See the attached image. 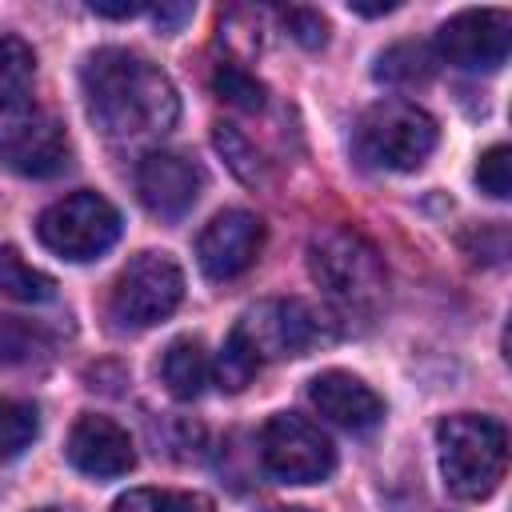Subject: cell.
<instances>
[{"mask_svg": "<svg viewBox=\"0 0 512 512\" xmlns=\"http://www.w3.org/2000/svg\"><path fill=\"white\" fill-rule=\"evenodd\" d=\"M84 108L112 140H148L176 124L180 100L172 80L128 48H100L80 68Z\"/></svg>", "mask_w": 512, "mask_h": 512, "instance_id": "1", "label": "cell"}, {"mask_svg": "<svg viewBox=\"0 0 512 512\" xmlns=\"http://www.w3.org/2000/svg\"><path fill=\"white\" fill-rule=\"evenodd\" d=\"M308 272L324 300L348 320L372 316L388 296V272L376 244L348 224H332L308 240Z\"/></svg>", "mask_w": 512, "mask_h": 512, "instance_id": "2", "label": "cell"}, {"mask_svg": "<svg viewBox=\"0 0 512 512\" xmlns=\"http://www.w3.org/2000/svg\"><path fill=\"white\" fill-rule=\"evenodd\" d=\"M444 488L456 500H488L508 472V432L492 416L456 412L436 428Z\"/></svg>", "mask_w": 512, "mask_h": 512, "instance_id": "3", "label": "cell"}, {"mask_svg": "<svg viewBox=\"0 0 512 512\" xmlns=\"http://www.w3.org/2000/svg\"><path fill=\"white\" fill-rule=\"evenodd\" d=\"M436 140H440L436 120L420 104L400 100V96L376 100L356 120L360 160H368L376 168H388V172H416L432 156Z\"/></svg>", "mask_w": 512, "mask_h": 512, "instance_id": "4", "label": "cell"}, {"mask_svg": "<svg viewBox=\"0 0 512 512\" xmlns=\"http://www.w3.org/2000/svg\"><path fill=\"white\" fill-rule=\"evenodd\" d=\"M36 236L48 252L64 256V260H96L100 252H108L120 236V212L108 196L100 192H72L56 204H48L36 220Z\"/></svg>", "mask_w": 512, "mask_h": 512, "instance_id": "5", "label": "cell"}, {"mask_svg": "<svg viewBox=\"0 0 512 512\" xmlns=\"http://www.w3.org/2000/svg\"><path fill=\"white\" fill-rule=\"evenodd\" d=\"M184 300V272L168 252H140L112 284L108 312L120 328H152Z\"/></svg>", "mask_w": 512, "mask_h": 512, "instance_id": "6", "label": "cell"}, {"mask_svg": "<svg viewBox=\"0 0 512 512\" xmlns=\"http://www.w3.org/2000/svg\"><path fill=\"white\" fill-rule=\"evenodd\" d=\"M260 464L280 484H316L336 468V448L308 416L276 412L260 428Z\"/></svg>", "mask_w": 512, "mask_h": 512, "instance_id": "7", "label": "cell"}, {"mask_svg": "<svg viewBox=\"0 0 512 512\" xmlns=\"http://www.w3.org/2000/svg\"><path fill=\"white\" fill-rule=\"evenodd\" d=\"M240 340L256 352V360H284V356H304L308 348L324 344V320L316 316L312 304L296 300V296H280V300H260L252 304L240 320H236Z\"/></svg>", "mask_w": 512, "mask_h": 512, "instance_id": "8", "label": "cell"}, {"mask_svg": "<svg viewBox=\"0 0 512 512\" xmlns=\"http://www.w3.org/2000/svg\"><path fill=\"white\" fill-rule=\"evenodd\" d=\"M432 52L436 60H448L452 68L464 72H496L512 52V16L504 8L456 12L452 20L440 24Z\"/></svg>", "mask_w": 512, "mask_h": 512, "instance_id": "9", "label": "cell"}, {"mask_svg": "<svg viewBox=\"0 0 512 512\" xmlns=\"http://www.w3.org/2000/svg\"><path fill=\"white\" fill-rule=\"evenodd\" d=\"M72 144L52 112H16L0 124V164L28 180H48L68 168Z\"/></svg>", "mask_w": 512, "mask_h": 512, "instance_id": "10", "label": "cell"}, {"mask_svg": "<svg viewBox=\"0 0 512 512\" xmlns=\"http://www.w3.org/2000/svg\"><path fill=\"white\" fill-rule=\"evenodd\" d=\"M260 248H264V220L248 208H224L204 224L196 240V260L208 280L224 284L244 276L256 264Z\"/></svg>", "mask_w": 512, "mask_h": 512, "instance_id": "11", "label": "cell"}, {"mask_svg": "<svg viewBox=\"0 0 512 512\" xmlns=\"http://www.w3.org/2000/svg\"><path fill=\"white\" fill-rule=\"evenodd\" d=\"M204 188V172L180 156V152H148L136 164V192L144 200V208L160 220H180Z\"/></svg>", "mask_w": 512, "mask_h": 512, "instance_id": "12", "label": "cell"}, {"mask_svg": "<svg viewBox=\"0 0 512 512\" xmlns=\"http://www.w3.org/2000/svg\"><path fill=\"white\" fill-rule=\"evenodd\" d=\"M68 460L84 476L116 480V476L136 468V448H132V436L116 420L88 412L68 432Z\"/></svg>", "mask_w": 512, "mask_h": 512, "instance_id": "13", "label": "cell"}, {"mask_svg": "<svg viewBox=\"0 0 512 512\" xmlns=\"http://www.w3.org/2000/svg\"><path fill=\"white\" fill-rule=\"evenodd\" d=\"M308 400H312V408H316L324 420H332V424H340V428H348V432H368V428H376L380 416H384V400H380L360 376L340 372V368H328V372L312 376Z\"/></svg>", "mask_w": 512, "mask_h": 512, "instance_id": "14", "label": "cell"}, {"mask_svg": "<svg viewBox=\"0 0 512 512\" xmlns=\"http://www.w3.org/2000/svg\"><path fill=\"white\" fill-rule=\"evenodd\" d=\"M160 380L168 388V396L176 400H196L204 392V384L212 380V364H208V352L200 340L192 336H180L164 348L160 356Z\"/></svg>", "mask_w": 512, "mask_h": 512, "instance_id": "15", "label": "cell"}, {"mask_svg": "<svg viewBox=\"0 0 512 512\" xmlns=\"http://www.w3.org/2000/svg\"><path fill=\"white\" fill-rule=\"evenodd\" d=\"M32 80H36V52L20 36H0V116L24 112Z\"/></svg>", "mask_w": 512, "mask_h": 512, "instance_id": "16", "label": "cell"}, {"mask_svg": "<svg viewBox=\"0 0 512 512\" xmlns=\"http://www.w3.org/2000/svg\"><path fill=\"white\" fill-rule=\"evenodd\" d=\"M436 64H440V60H436L432 44L404 40V44H392V48H384V52L376 56V80L412 88V84L432 80V76H436Z\"/></svg>", "mask_w": 512, "mask_h": 512, "instance_id": "17", "label": "cell"}, {"mask_svg": "<svg viewBox=\"0 0 512 512\" xmlns=\"http://www.w3.org/2000/svg\"><path fill=\"white\" fill-rule=\"evenodd\" d=\"M0 296L20 304H44L56 296V280L32 268L16 248H0Z\"/></svg>", "mask_w": 512, "mask_h": 512, "instance_id": "18", "label": "cell"}, {"mask_svg": "<svg viewBox=\"0 0 512 512\" xmlns=\"http://www.w3.org/2000/svg\"><path fill=\"white\" fill-rule=\"evenodd\" d=\"M112 512H216L204 492H176V488H132L124 492Z\"/></svg>", "mask_w": 512, "mask_h": 512, "instance_id": "19", "label": "cell"}, {"mask_svg": "<svg viewBox=\"0 0 512 512\" xmlns=\"http://www.w3.org/2000/svg\"><path fill=\"white\" fill-rule=\"evenodd\" d=\"M40 432V412L28 400L0 396V460H16Z\"/></svg>", "mask_w": 512, "mask_h": 512, "instance_id": "20", "label": "cell"}, {"mask_svg": "<svg viewBox=\"0 0 512 512\" xmlns=\"http://www.w3.org/2000/svg\"><path fill=\"white\" fill-rule=\"evenodd\" d=\"M48 348V332L20 316H0V368H16L36 360Z\"/></svg>", "mask_w": 512, "mask_h": 512, "instance_id": "21", "label": "cell"}, {"mask_svg": "<svg viewBox=\"0 0 512 512\" xmlns=\"http://www.w3.org/2000/svg\"><path fill=\"white\" fill-rule=\"evenodd\" d=\"M260 372V360H256V352L240 340V332L232 328L228 332V340H224V348H220V356H216V364H212V376H216V384L224 388V392H240V388H248L252 384V376Z\"/></svg>", "mask_w": 512, "mask_h": 512, "instance_id": "22", "label": "cell"}, {"mask_svg": "<svg viewBox=\"0 0 512 512\" xmlns=\"http://www.w3.org/2000/svg\"><path fill=\"white\" fill-rule=\"evenodd\" d=\"M212 88H216L220 100H228V104H236V108H244V112L264 108V84H260L248 68H240V64H232V60H228V64H216Z\"/></svg>", "mask_w": 512, "mask_h": 512, "instance_id": "23", "label": "cell"}, {"mask_svg": "<svg viewBox=\"0 0 512 512\" xmlns=\"http://www.w3.org/2000/svg\"><path fill=\"white\" fill-rule=\"evenodd\" d=\"M212 140H216V148L224 152V160L232 164V172H236L240 180H248V184L260 180V156H256V148H252L232 124H216Z\"/></svg>", "mask_w": 512, "mask_h": 512, "instance_id": "24", "label": "cell"}, {"mask_svg": "<svg viewBox=\"0 0 512 512\" xmlns=\"http://www.w3.org/2000/svg\"><path fill=\"white\" fill-rule=\"evenodd\" d=\"M476 184H480L488 196H496V200H504V196L512 192V148H508V144H492V148L480 156V164H476Z\"/></svg>", "mask_w": 512, "mask_h": 512, "instance_id": "25", "label": "cell"}, {"mask_svg": "<svg viewBox=\"0 0 512 512\" xmlns=\"http://www.w3.org/2000/svg\"><path fill=\"white\" fill-rule=\"evenodd\" d=\"M284 24H288L292 40H300L304 48H324L328 44V20L316 8H288Z\"/></svg>", "mask_w": 512, "mask_h": 512, "instance_id": "26", "label": "cell"}, {"mask_svg": "<svg viewBox=\"0 0 512 512\" xmlns=\"http://www.w3.org/2000/svg\"><path fill=\"white\" fill-rule=\"evenodd\" d=\"M188 16H192V8H188V4H176V8H164V4H160V8H156V24H160L164 32H176Z\"/></svg>", "mask_w": 512, "mask_h": 512, "instance_id": "27", "label": "cell"}, {"mask_svg": "<svg viewBox=\"0 0 512 512\" xmlns=\"http://www.w3.org/2000/svg\"><path fill=\"white\" fill-rule=\"evenodd\" d=\"M96 16H108V20H128V16H140L144 4H92Z\"/></svg>", "mask_w": 512, "mask_h": 512, "instance_id": "28", "label": "cell"}, {"mask_svg": "<svg viewBox=\"0 0 512 512\" xmlns=\"http://www.w3.org/2000/svg\"><path fill=\"white\" fill-rule=\"evenodd\" d=\"M352 12H360V16H384V12H396V0H384V4H348Z\"/></svg>", "mask_w": 512, "mask_h": 512, "instance_id": "29", "label": "cell"}, {"mask_svg": "<svg viewBox=\"0 0 512 512\" xmlns=\"http://www.w3.org/2000/svg\"><path fill=\"white\" fill-rule=\"evenodd\" d=\"M268 512H312V508H292V504H284V508H268Z\"/></svg>", "mask_w": 512, "mask_h": 512, "instance_id": "30", "label": "cell"}, {"mask_svg": "<svg viewBox=\"0 0 512 512\" xmlns=\"http://www.w3.org/2000/svg\"><path fill=\"white\" fill-rule=\"evenodd\" d=\"M36 512H56V508H36Z\"/></svg>", "mask_w": 512, "mask_h": 512, "instance_id": "31", "label": "cell"}]
</instances>
